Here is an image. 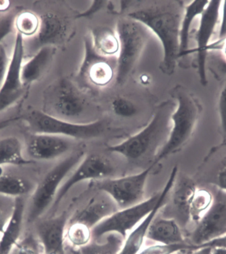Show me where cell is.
<instances>
[{
	"label": "cell",
	"mask_w": 226,
	"mask_h": 254,
	"mask_svg": "<svg viewBox=\"0 0 226 254\" xmlns=\"http://www.w3.org/2000/svg\"><path fill=\"white\" fill-rule=\"evenodd\" d=\"M89 33L96 52L107 58H117L120 41L116 29L99 26L92 29Z\"/></svg>",
	"instance_id": "obj_24"
},
{
	"label": "cell",
	"mask_w": 226,
	"mask_h": 254,
	"mask_svg": "<svg viewBox=\"0 0 226 254\" xmlns=\"http://www.w3.org/2000/svg\"><path fill=\"white\" fill-rule=\"evenodd\" d=\"M226 234V204L214 202L190 234V244L196 248Z\"/></svg>",
	"instance_id": "obj_17"
},
{
	"label": "cell",
	"mask_w": 226,
	"mask_h": 254,
	"mask_svg": "<svg viewBox=\"0 0 226 254\" xmlns=\"http://www.w3.org/2000/svg\"><path fill=\"white\" fill-rule=\"evenodd\" d=\"M38 15L40 26L36 35L31 38H23L25 56L32 57L43 47H64L75 34L74 21L70 17L53 11Z\"/></svg>",
	"instance_id": "obj_8"
},
{
	"label": "cell",
	"mask_w": 226,
	"mask_h": 254,
	"mask_svg": "<svg viewBox=\"0 0 226 254\" xmlns=\"http://www.w3.org/2000/svg\"><path fill=\"white\" fill-rule=\"evenodd\" d=\"M158 3L132 11L127 16L142 23L158 37L163 49L159 67L170 76L174 73L180 60L181 24L185 4L179 0Z\"/></svg>",
	"instance_id": "obj_1"
},
{
	"label": "cell",
	"mask_w": 226,
	"mask_h": 254,
	"mask_svg": "<svg viewBox=\"0 0 226 254\" xmlns=\"http://www.w3.org/2000/svg\"><path fill=\"white\" fill-rule=\"evenodd\" d=\"M10 60L11 56L9 57L3 43H1L0 44V88L2 86L6 77Z\"/></svg>",
	"instance_id": "obj_38"
},
{
	"label": "cell",
	"mask_w": 226,
	"mask_h": 254,
	"mask_svg": "<svg viewBox=\"0 0 226 254\" xmlns=\"http://www.w3.org/2000/svg\"><path fill=\"white\" fill-rule=\"evenodd\" d=\"M222 141L226 140V81L222 86L218 103Z\"/></svg>",
	"instance_id": "obj_36"
},
{
	"label": "cell",
	"mask_w": 226,
	"mask_h": 254,
	"mask_svg": "<svg viewBox=\"0 0 226 254\" xmlns=\"http://www.w3.org/2000/svg\"><path fill=\"white\" fill-rule=\"evenodd\" d=\"M115 171L113 164L105 157L95 153L85 155L73 170L70 177L62 183L53 206L56 207L71 189L79 183L88 180H103L111 178Z\"/></svg>",
	"instance_id": "obj_13"
},
{
	"label": "cell",
	"mask_w": 226,
	"mask_h": 254,
	"mask_svg": "<svg viewBox=\"0 0 226 254\" xmlns=\"http://www.w3.org/2000/svg\"><path fill=\"white\" fill-rule=\"evenodd\" d=\"M223 147H226V140L224 141H222L220 144L216 145L212 147V148L210 149L209 152H208L207 155L205 157V158L204 159V162H206L210 158H211L212 156L216 153H217L218 151L220 150V149L223 148Z\"/></svg>",
	"instance_id": "obj_43"
},
{
	"label": "cell",
	"mask_w": 226,
	"mask_h": 254,
	"mask_svg": "<svg viewBox=\"0 0 226 254\" xmlns=\"http://www.w3.org/2000/svg\"><path fill=\"white\" fill-rule=\"evenodd\" d=\"M112 61L96 52L88 33L84 37L83 60L76 75L78 85L99 90L107 87L116 77L117 65Z\"/></svg>",
	"instance_id": "obj_9"
},
{
	"label": "cell",
	"mask_w": 226,
	"mask_h": 254,
	"mask_svg": "<svg viewBox=\"0 0 226 254\" xmlns=\"http://www.w3.org/2000/svg\"><path fill=\"white\" fill-rule=\"evenodd\" d=\"M66 238L74 248H81L89 245L93 239V230L86 224L69 220Z\"/></svg>",
	"instance_id": "obj_30"
},
{
	"label": "cell",
	"mask_w": 226,
	"mask_h": 254,
	"mask_svg": "<svg viewBox=\"0 0 226 254\" xmlns=\"http://www.w3.org/2000/svg\"><path fill=\"white\" fill-rule=\"evenodd\" d=\"M178 166L172 169L170 177L160 193L158 203L152 210L124 240L123 246L119 254H137L142 250V246L146 239L147 232L153 220L158 215L161 210L168 203L170 193L178 176Z\"/></svg>",
	"instance_id": "obj_15"
},
{
	"label": "cell",
	"mask_w": 226,
	"mask_h": 254,
	"mask_svg": "<svg viewBox=\"0 0 226 254\" xmlns=\"http://www.w3.org/2000/svg\"><path fill=\"white\" fill-rule=\"evenodd\" d=\"M223 51L224 57L225 58L226 60V39L225 40L222 41L220 44L218 45L217 47H216L214 51Z\"/></svg>",
	"instance_id": "obj_47"
},
{
	"label": "cell",
	"mask_w": 226,
	"mask_h": 254,
	"mask_svg": "<svg viewBox=\"0 0 226 254\" xmlns=\"http://www.w3.org/2000/svg\"><path fill=\"white\" fill-rule=\"evenodd\" d=\"M147 239L158 244H174L185 242L181 227L172 218L156 217L147 232Z\"/></svg>",
	"instance_id": "obj_23"
},
{
	"label": "cell",
	"mask_w": 226,
	"mask_h": 254,
	"mask_svg": "<svg viewBox=\"0 0 226 254\" xmlns=\"http://www.w3.org/2000/svg\"><path fill=\"white\" fill-rule=\"evenodd\" d=\"M112 111L115 115L122 118H132L138 113L136 104L125 96H117L112 100Z\"/></svg>",
	"instance_id": "obj_33"
},
{
	"label": "cell",
	"mask_w": 226,
	"mask_h": 254,
	"mask_svg": "<svg viewBox=\"0 0 226 254\" xmlns=\"http://www.w3.org/2000/svg\"><path fill=\"white\" fill-rule=\"evenodd\" d=\"M212 248L210 247H200L196 248L190 254H212Z\"/></svg>",
	"instance_id": "obj_44"
},
{
	"label": "cell",
	"mask_w": 226,
	"mask_h": 254,
	"mask_svg": "<svg viewBox=\"0 0 226 254\" xmlns=\"http://www.w3.org/2000/svg\"><path fill=\"white\" fill-rule=\"evenodd\" d=\"M212 254H226V248H212Z\"/></svg>",
	"instance_id": "obj_49"
},
{
	"label": "cell",
	"mask_w": 226,
	"mask_h": 254,
	"mask_svg": "<svg viewBox=\"0 0 226 254\" xmlns=\"http://www.w3.org/2000/svg\"><path fill=\"white\" fill-rule=\"evenodd\" d=\"M71 254H82L81 250L78 249V248H72L71 250Z\"/></svg>",
	"instance_id": "obj_50"
},
{
	"label": "cell",
	"mask_w": 226,
	"mask_h": 254,
	"mask_svg": "<svg viewBox=\"0 0 226 254\" xmlns=\"http://www.w3.org/2000/svg\"><path fill=\"white\" fill-rule=\"evenodd\" d=\"M115 29L120 41L115 80L117 85L123 86L133 73L152 33L142 23L128 16L118 19Z\"/></svg>",
	"instance_id": "obj_5"
},
{
	"label": "cell",
	"mask_w": 226,
	"mask_h": 254,
	"mask_svg": "<svg viewBox=\"0 0 226 254\" xmlns=\"http://www.w3.org/2000/svg\"><path fill=\"white\" fill-rule=\"evenodd\" d=\"M84 151H75L53 167L39 181L31 194L27 222L37 221L53 205L63 181L85 156Z\"/></svg>",
	"instance_id": "obj_7"
},
{
	"label": "cell",
	"mask_w": 226,
	"mask_h": 254,
	"mask_svg": "<svg viewBox=\"0 0 226 254\" xmlns=\"http://www.w3.org/2000/svg\"><path fill=\"white\" fill-rule=\"evenodd\" d=\"M214 203L212 192L206 189H196L190 202L189 216L190 222L196 224L210 209Z\"/></svg>",
	"instance_id": "obj_28"
},
{
	"label": "cell",
	"mask_w": 226,
	"mask_h": 254,
	"mask_svg": "<svg viewBox=\"0 0 226 254\" xmlns=\"http://www.w3.org/2000/svg\"><path fill=\"white\" fill-rule=\"evenodd\" d=\"M7 220H8V218L6 219V218H5L4 214L0 211V234H1L3 230H4L5 226H6Z\"/></svg>",
	"instance_id": "obj_46"
},
{
	"label": "cell",
	"mask_w": 226,
	"mask_h": 254,
	"mask_svg": "<svg viewBox=\"0 0 226 254\" xmlns=\"http://www.w3.org/2000/svg\"><path fill=\"white\" fill-rule=\"evenodd\" d=\"M222 2V1L218 0L208 1L200 16L199 25L194 33L196 46L195 48L190 49L187 53V56L192 53L196 54V66L200 82L202 86H206L208 84L206 63L209 53L208 49L212 43L211 39L216 27L220 22Z\"/></svg>",
	"instance_id": "obj_12"
},
{
	"label": "cell",
	"mask_w": 226,
	"mask_h": 254,
	"mask_svg": "<svg viewBox=\"0 0 226 254\" xmlns=\"http://www.w3.org/2000/svg\"><path fill=\"white\" fill-rule=\"evenodd\" d=\"M56 51L55 47H43L23 63L21 78L24 85L28 87L43 78L52 65Z\"/></svg>",
	"instance_id": "obj_21"
},
{
	"label": "cell",
	"mask_w": 226,
	"mask_h": 254,
	"mask_svg": "<svg viewBox=\"0 0 226 254\" xmlns=\"http://www.w3.org/2000/svg\"><path fill=\"white\" fill-rule=\"evenodd\" d=\"M170 94L176 102L172 116V127L168 140L154 159V165L180 152L187 145L202 112L199 99L184 86L178 84L171 90Z\"/></svg>",
	"instance_id": "obj_4"
},
{
	"label": "cell",
	"mask_w": 226,
	"mask_h": 254,
	"mask_svg": "<svg viewBox=\"0 0 226 254\" xmlns=\"http://www.w3.org/2000/svg\"><path fill=\"white\" fill-rule=\"evenodd\" d=\"M43 111L53 117L77 124L97 121L99 105L76 81L61 77L45 90Z\"/></svg>",
	"instance_id": "obj_2"
},
{
	"label": "cell",
	"mask_w": 226,
	"mask_h": 254,
	"mask_svg": "<svg viewBox=\"0 0 226 254\" xmlns=\"http://www.w3.org/2000/svg\"><path fill=\"white\" fill-rule=\"evenodd\" d=\"M69 218L66 212L39 222L37 238L42 254H63Z\"/></svg>",
	"instance_id": "obj_18"
},
{
	"label": "cell",
	"mask_w": 226,
	"mask_h": 254,
	"mask_svg": "<svg viewBox=\"0 0 226 254\" xmlns=\"http://www.w3.org/2000/svg\"><path fill=\"white\" fill-rule=\"evenodd\" d=\"M40 26V18L35 11H19L15 15L13 27L24 39L35 36Z\"/></svg>",
	"instance_id": "obj_29"
},
{
	"label": "cell",
	"mask_w": 226,
	"mask_h": 254,
	"mask_svg": "<svg viewBox=\"0 0 226 254\" xmlns=\"http://www.w3.org/2000/svg\"><path fill=\"white\" fill-rule=\"evenodd\" d=\"M24 57V39L16 33L8 72L0 88V113L19 101L24 96L28 88L24 85L21 78V69Z\"/></svg>",
	"instance_id": "obj_14"
},
{
	"label": "cell",
	"mask_w": 226,
	"mask_h": 254,
	"mask_svg": "<svg viewBox=\"0 0 226 254\" xmlns=\"http://www.w3.org/2000/svg\"><path fill=\"white\" fill-rule=\"evenodd\" d=\"M18 120V117H17L1 120V121H0V130H1V129H3V128H5V127H7V126L10 125L11 123H13V122L16 121V120Z\"/></svg>",
	"instance_id": "obj_45"
},
{
	"label": "cell",
	"mask_w": 226,
	"mask_h": 254,
	"mask_svg": "<svg viewBox=\"0 0 226 254\" xmlns=\"http://www.w3.org/2000/svg\"><path fill=\"white\" fill-rule=\"evenodd\" d=\"M0 236H1V234H0Z\"/></svg>",
	"instance_id": "obj_51"
},
{
	"label": "cell",
	"mask_w": 226,
	"mask_h": 254,
	"mask_svg": "<svg viewBox=\"0 0 226 254\" xmlns=\"http://www.w3.org/2000/svg\"><path fill=\"white\" fill-rule=\"evenodd\" d=\"M154 163L140 173L97 183V189L111 196L119 209L136 205L144 200L145 188Z\"/></svg>",
	"instance_id": "obj_10"
},
{
	"label": "cell",
	"mask_w": 226,
	"mask_h": 254,
	"mask_svg": "<svg viewBox=\"0 0 226 254\" xmlns=\"http://www.w3.org/2000/svg\"><path fill=\"white\" fill-rule=\"evenodd\" d=\"M75 141L60 135L31 133L27 139V153L33 161L54 160L70 152Z\"/></svg>",
	"instance_id": "obj_16"
},
{
	"label": "cell",
	"mask_w": 226,
	"mask_h": 254,
	"mask_svg": "<svg viewBox=\"0 0 226 254\" xmlns=\"http://www.w3.org/2000/svg\"><path fill=\"white\" fill-rule=\"evenodd\" d=\"M109 235L107 242L104 244H92L91 242L81 248L82 254H119L124 240L121 236L116 234Z\"/></svg>",
	"instance_id": "obj_31"
},
{
	"label": "cell",
	"mask_w": 226,
	"mask_h": 254,
	"mask_svg": "<svg viewBox=\"0 0 226 254\" xmlns=\"http://www.w3.org/2000/svg\"><path fill=\"white\" fill-rule=\"evenodd\" d=\"M19 9H13L9 12L5 13L2 16L0 17V44L11 35L14 31L13 22L15 15L19 12Z\"/></svg>",
	"instance_id": "obj_35"
},
{
	"label": "cell",
	"mask_w": 226,
	"mask_h": 254,
	"mask_svg": "<svg viewBox=\"0 0 226 254\" xmlns=\"http://www.w3.org/2000/svg\"><path fill=\"white\" fill-rule=\"evenodd\" d=\"M25 209L24 198H15L12 212L0 236V254H10L13 248L20 241Z\"/></svg>",
	"instance_id": "obj_22"
},
{
	"label": "cell",
	"mask_w": 226,
	"mask_h": 254,
	"mask_svg": "<svg viewBox=\"0 0 226 254\" xmlns=\"http://www.w3.org/2000/svg\"><path fill=\"white\" fill-rule=\"evenodd\" d=\"M208 0H195L185 5L180 29V59L187 56L190 50L189 40L191 27L196 17L200 16L208 3Z\"/></svg>",
	"instance_id": "obj_25"
},
{
	"label": "cell",
	"mask_w": 226,
	"mask_h": 254,
	"mask_svg": "<svg viewBox=\"0 0 226 254\" xmlns=\"http://www.w3.org/2000/svg\"><path fill=\"white\" fill-rule=\"evenodd\" d=\"M33 162L23 156L22 144L17 137L9 136L0 139V167L3 165L24 166Z\"/></svg>",
	"instance_id": "obj_26"
},
{
	"label": "cell",
	"mask_w": 226,
	"mask_h": 254,
	"mask_svg": "<svg viewBox=\"0 0 226 254\" xmlns=\"http://www.w3.org/2000/svg\"><path fill=\"white\" fill-rule=\"evenodd\" d=\"M215 185L220 190L226 192V157L218 169Z\"/></svg>",
	"instance_id": "obj_40"
},
{
	"label": "cell",
	"mask_w": 226,
	"mask_h": 254,
	"mask_svg": "<svg viewBox=\"0 0 226 254\" xmlns=\"http://www.w3.org/2000/svg\"><path fill=\"white\" fill-rule=\"evenodd\" d=\"M220 27L219 31H218V39L215 42L212 43L210 44L208 50L210 51H214L218 45L220 44L224 40L226 39V0L222 1L221 9H220Z\"/></svg>",
	"instance_id": "obj_37"
},
{
	"label": "cell",
	"mask_w": 226,
	"mask_h": 254,
	"mask_svg": "<svg viewBox=\"0 0 226 254\" xmlns=\"http://www.w3.org/2000/svg\"><path fill=\"white\" fill-rule=\"evenodd\" d=\"M176 102L165 100L156 108L150 122L139 132L119 144L109 145L107 151L117 153L129 161H138L148 157L156 158L168 140L172 127V116Z\"/></svg>",
	"instance_id": "obj_3"
},
{
	"label": "cell",
	"mask_w": 226,
	"mask_h": 254,
	"mask_svg": "<svg viewBox=\"0 0 226 254\" xmlns=\"http://www.w3.org/2000/svg\"><path fill=\"white\" fill-rule=\"evenodd\" d=\"M137 80L138 83L144 87L150 86L152 82V76L148 73H141L138 76Z\"/></svg>",
	"instance_id": "obj_42"
},
{
	"label": "cell",
	"mask_w": 226,
	"mask_h": 254,
	"mask_svg": "<svg viewBox=\"0 0 226 254\" xmlns=\"http://www.w3.org/2000/svg\"><path fill=\"white\" fill-rule=\"evenodd\" d=\"M10 6V1H0V12H4L9 8Z\"/></svg>",
	"instance_id": "obj_48"
},
{
	"label": "cell",
	"mask_w": 226,
	"mask_h": 254,
	"mask_svg": "<svg viewBox=\"0 0 226 254\" xmlns=\"http://www.w3.org/2000/svg\"><path fill=\"white\" fill-rule=\"evenodd\" d=\"M119 210L111 196L99 190L86 206L76 212L69 220L81 222L93 230L96 226Z\"/></svg>",
	"instance_id": "obj_19"
},
{
	"label": "cell",
	"mask_w": 226,
	"mask_h": 254,
	"mask_svg": "<svg viewBox=\"0 0 226 254\" xmlns=\"http://www.w3.org/2000/svg\"><path fill=\"white\" fill-rule=\"evenodd\" d=\"M160 193L159 192L136 205L117 210L93 228V238L99 239L108 234H116L125 240L128 234L154 209Z\"/></svg>",
	"instance_id": "obj_11"
},
{
	"label": "cell",
	"mask_w": 226,
	"mask_h": 254,
	"mask_svg": "<svg viewBox=\"0 0 226 254\" xmlns=\"http://www.w3.org/2000/svg\"><path fill=\"white\" fill-rule=\"evenodd\" d=\"M10 254H42L38 239L29 235L20 240Z\"/></svg>",
	"instance_id": "obj_34"
},
{
	"label": "cell",
	"mask_w": 226,
	"mask_h": 254,
	"mask_svg": "<svg viewBox=\"0 0 226 254\" xmlns=\"http://www.w3.org/2000/svg\"><path fill=\"white\" fill-rule=\"evenodd\" d=\"M35 187L31 181L23 177L8 174L0 175V195L23 197L32 193Z\"/></svg>",
	"instance_id": "obj_27"
},
{
	"label": "cell",
	"mask_w": 226,
	"mask_h": 254,
	"mask_svg": "<svg viewBox=\"0 0 226 254\" xmlns=\"http://www.w3.org/2000/svg\"><path fill=\"white\" fill-rule=\"evenodd\" d=\"M196 249V246L186 242L174 244L157 243L154 245L142 248L137 254H176L181 252H191Z\"/></svg>",
	"instance_id": "obj_32"
},
{
	"label": "cell",
	"mask_w": 226,
	"mask_h": 254,
	"mask_svg": "<svg viewBox=\"0 0 226 254\" xmlns=\"http://www.w3.org/2000/svg\"><path fill=\"white\" fill-rule=\"evenodd\" d=\"M200 247H210L212 248L219 247L226 248V234H224L223 236H220L219 238L212 240V241L208 242V243L198 246V248Z\"/></svg>",
	"instance_id": "obj_41"
},
{
	"label": "cell",
	"mask_w": 226,
	"mask_h": 254,
	"mask_svg": "<svg viewBox=\"0 0 226 254\" xmlns=\"http://www.w3.org/2000/svg\"><path fill=\"white\" fill-rule=\"evenodd\" d=\"M107 1H91V4L89 7V8L86 9L84 12L78 13V14L75 15L76 19L78 18H90L95 15L96 13L101 11L102 9L107 5Z\"/></svg>",
	"instance_id": "obj_39"
},
{
	"label": "cell",
	"mask_w": 226,
	"mask_h": 254,
	"mask_svg": "<svg viewBox=\"0 0 226 254\" xmlns=\"http://www.w3.org/2000/svg\"><path fill=\"white\" fill-rule=\"evenodd\" d=\"M31 133L60 135L78 140L101 137L107 128V122L99 119L91 123L77 124L53 117L43 110L33 109L19 116Z\"/></svg>",
	"instance_id": "obj_6"
},
{
	"label": "cell",
	"mask_w": 226,
	"mask_h": 254,
	"mask_svg": "<svg viewBox=\"0 0 226 254\" xmlns=\"http://www.w3.org/2000/svg\"><path fill=\"white\" fill-rule=\"evenodd\" d=\"M197 188L196 183L190 177L182 176L180 179L178 176L177 177L170 196L172 201L173 210L176 215L175 220L181 227L185 226L190 222V202Z\"/></svg>",
	"instance_id": "obj_20"
}]
</instances>
